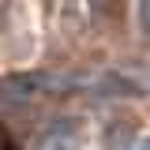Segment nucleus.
<instances>
[{
	"mask_svg": "<svg viewBox=\"0 0 150 150\" xmlns=\"http://www.w3.org/2000/svg\"><path fill=\"white\" fill-rule=\"evenodd\" d=\"M0 150H19V146H15V139L8 135V128H4V124H0Z\"/></svg>",
	"mask_w": 150,
	"mask_h": 150,
	"instance_id": "nucleus-1",
	"label": "nucleus"
}]
</instances>
